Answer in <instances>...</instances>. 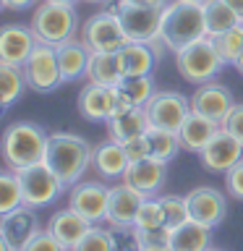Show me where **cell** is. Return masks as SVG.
Returning a JSON list of instances; mask_svg holds the SVG:
<instances>
[{"mask_svg": "<svg viewBox=\"0 0 243 251\" xmlns=\"http://www.w3.org/2000/svg\"><path fill=\"white\" fill-rule=\"evenodd\" d=\"M222 128L219 123L209 121V118H204L199 113H188V118L183 121V126L178 128V136H180V144H183L186 152H196L201 154V149L212 141V136Z\"/></svg>", "mask_w": 243, "mask_h": 251, "instance_id": "cell-26", "label": "cell"}, {"mask_svg": "<svg viewBox=\"0 0 243 251\" xmlns=\"http://www.w3.org/2000/svg\"><path fill=\"white\" fill-rule=\"evenodd\" d=\"M47 141H50V133L42 126L13 123L3 133V160L13 170L29 168V165H39V162H45Z\"/></svg>", "mask_w": 243, "mask_h": 251, "instance_id": "cell-3", "label": "cell"}, {"mask_svg": "<svg viewBox=\"0 0 243 251\" xmlns=\"http://www.w3.org/2000/svg\"><path fill=\"white\" fill-rule=\"evenodd\" d=\"M136 227L139 230H157V227H165V215H162V204L160 196H149L141 204L139 215H136Z\"/></svg>", "mask_w": 243, "mask_h": 251, "instance_id": "cell-36", "label": "cell"}, {"mask_svg": "<svg viewBox=\"0 0 243 251\" xmlns=\"http://www.w3.org/2000/svg\"><path fill=\"white\" fill-rule=\"evenodd\" d=\"M29 26L37 34L39 42H47V45L58 47L63 42H68V39H73L76 29H78L76 5L42 0V3L34 8V16H31Z\"/></svg>", "mask_w": 243, "mask_h": 251, "instance_id": "cell-4", "label": "cell"}, {"mask_svg": "<svg viewBox=\"0 0 243 251\" xmlns=\"http://www.w3.org/2000/svg\"><path fill=\"white\" fill-rule=\"evenodd\" d=\"M212 243V227L201 225L196 220H188L178 230L170 233V246L172 251H209Z\"/></svg>", "mask_w": 243, "mask_h": 251, "instance_id": "cell-27", "label": "cell"}, {"mask_svg": "<svg viewBox=\"0 0 243 251\" xmlns=\"http://www.w3.org/2000/svg\"><path fill=\"white\" fill-rule=\"evenodd\" d=\"M24 74H26L29 89H34L39 94L55 92L60 84H66L60 74V63H58V47L47 42H39L34 47V52L24 63Z\"/></svg>", "mask_w": 243, "mask_h": 251, "instance_id": "cell-9", "label": "cell"}, {"mask_svg": "<svg viewBox=\"0 0 243 251\" xmlns=\"http://www.w3.org/2000/svg\"><path fill=\"white\" fill-rule=\"evenodd\" d=\"M144 251H172L170 243H146Z\"/></svg>", "mask_w": 243, "mask_h": 251, "instance_id": "cell-43", "label": "cell"}, {"mask_svg": "<svg viewBox=\"0 0 243 251\" xmlns=\"http://www.w3.org/2000/svg\"><path fill=\"white\" fill-rule=\"evenodd\" d=\"M115 11L121 16L131 42H154L162 34V13L160 5H136L128 0H118Z\"/></svg>", "mask_w": 243, "mask_h": 251, "instance_id": "cell-8", "label": "cell"}, {"mask_svg": "<svg viewBox=\"0 0 243 251\" xmlns=\"http://www.w3.org/2000/svg\"><path fill=\"white\" fill-rule=\"evenodd\" d=\"M222 128L230 131L238 141H243V105H235L230 110V115L222 121Z\"/></svg>", "mask_w": 243, "mask_h": 251, "instance_id": "cell-41", "label": "cell"}, {"mask_svg": "<svg viewBox=\"0 0 243 251\" xmlns=\"http://www.w3.org/2000/svg\"><path fill=\"white\" fill-rule=\"evenodd\" d=\"M16 173H19L26 207H34V209L50 207V204L58 201L60 196H63V191H66L63 180L55 176V173L47 168L45 162L29 165V168H21V170H16Z\"/></svg>", "mask_w": 243, "mask_h": 251, "instance_id": "cell-7", "label": "cell"}, {"mask_svg": "<svg viewBox=\"0 0 243 251\" xmlns=\"http://www.w3.org/2000/svg\"><path fill=\"white\" fill-rule=\"evenodd\" d=\"M146 115L152 128L175 131L183 126V121L191 113V100L183 97L180 92H154V97L146 102Z\"/></svg>", "mask_w": 243, "mask_h": 251, "instance_id": "cell-10", "label": "cell"}, {"mask_svg": "<svg viewBox=\"0 0 243 251\" xmlns=\"http://www.w3.org/2000/svg\"><path fill=\"white\" fill-rule=\"evenodd\" d=\"M188 209H191V220L209 227H217L219 223H225L227 217V199L222 191L212 186H199L194 191H188Z\"/></svg>", "mask_w": 243, "mask_h": 251, "instance_id": "cell-16", "label": "cell"}, {"mask_svg": "<svg viewBox=\"0 0 243 251\" xmlns=\"http://www.w3.org/2000/svg\"><path fill=\"white\" fill-rule=\"evenodd\" d=\"M207 37V19H204V3L191 0H172L165 5L162 13V34L160 39L172 52L183 50L186 45L199 42Z\"/></svg>", "mask_w": 243, "mask_h": 251, "instance_id": "cell-2", "label": "cell"}, {"mask_svg": "<svg viewBox=\"0 0 243 251\" xmlns=\"http://www.w3.org/2000/svg\"><path fill=\"white\" fill-rule=\"evenodd\" d=\"M209 251H219V249H209Z\"/></svg>", "mask_w": 243, "mask_h": 251, "instance_id": "cell-50", "label": "cell"}, {"mask_svg": "<svg viewBox=\"0 0 243 251\" xmlns=\"http://www.w3.org/2000/svg\"><path fill=\"white\" fill-rule=\"evenodd\" d=\"M175 66H178V74L183 76L188 84L201 86V84L212 81L227 63L222 60V55L217 52L215 39L207 34V37H201L199 42L186 45L183 50H178L175 52Z\"/></svg>", "mask_w": 243, "mask_h": 251, "instance_id": "cell-5", "label": "cell"}, {"mask_svg": "<svg viewBox=\"0 0 243 251\" xmlns=\"http://www.w3.org/2000/svg\"><path fill=\"white\" fill-rule=\"evenodd\" d=\"M92 225H94V223H89V220H86L84 215H78L73 207H68V209L55 212V215L50 217V223H47V230H50L68 251H73L76 243L84 238L86 230H89Z\"/></svg>", "mask_w": 243, "mask_h": 251, "instance_id": "cell-21", "label": "cell"}, {"mask_svg": "<svg viewBox=\"0 0 243 251\" xmlns=\"http://www.w3.org/2000/svg\"><path fill=\"white\" fill-rule=\"evenodd\" d=\"M225 188L230 191V196L243 201V160L235 162L233 168L225 173Z\"/></svg>", "mask_w": 243, "mask_h": 251, "instance_id": "cell-39", "label": "cell"}, {"mask_svg": "<svg viewBox=\"0 0 243 251\" xmlns=\"http://www.w3.org/2000/svg\"><path fill=\"white\" fill-rule=\"evenodd\" d=\"M92 165L102 178H123V173L131 165V160H128L125 147L121 144V141L107 136V141H99V144L94 147Z\"/></svg>", "mask_w": 243, "mask_h": 251, "instance_id": "cell-24", "label": "cell"}, {"mask_svg": "<svg viewBox=\"0 0 243 251\" xmlns=\"http://www.w3.org/2000/svg\"><path fill=\"white\" fill-rule=\"evenodd\" d=\"M191 3H207V0H191Z\"/></svg>", "mask_w": 243, "mask_h": 251, "instance_id": "cell-49", "label": "cell"}, {"mask_svg": "<svg viewBox=\"0 0 243 251\" xmlns=\"http://www.w3.org/2000/svg\"><path fill=\"white\" fill-rule=\"evenodd\" d=\"M68 207H73L78 215H84L89 223L99 225L102 220H107V207H110V188L102 183H81L71 186L68 194Z\"/></svg>", "mask_w": 243, "mask_h": 251, "instance_id": "cell-12", "label": "cell"}, {"mask_svg": "<svg viewBox=\"0 0 243 251\" xmlns=\"http://www.w3.org/2000/svg\"><path fill=\"white\" fill-rule=\"evenodd\" d=\"M105 128H107L110 139L125 144V141H131L136 136H144V133L152 128V123H149V115H146L144 107H133V110H125V113H115L105 123Z\"/></svg>", "mask_w": 243, "mask_h": 251, "instance_id": "cell-25", "label": "cell"}, {"mask_svg": "<svg viewBox=\"0 0 243 251\" xmlns=\"http://www.w3.org/2000/svg\"><path fill=\"white\" fill-rule=\"evenodd\" d=\"M84 42L92 52H121L131 42L118 11H99L84 24Z\"/></svg>", "mask_w": 243, "mask_h": 251, "instance_id": "cell-6", "label": "cell"}, {"mask_svg": "<svg viewBox=\"0 0 243 251\" xmlns=\"http://www.w3.org/2000/svg\"><path fill=\"white\" fill-rule=\"evenodd\" d=\"M92 157L94 149L86 144V139L76 136V133H50L45 165L63 180L66 188L81 180L86 168L92 165Z\"/></svg>", "mask_w": 243, "mask_h": 251, "instance_id": "cell-1", "label": "cell"}, {"mask_svg": "<svg viewBox=\"0 0 243 251\" xmlns=\"http://www.w3.org/2000/svg\"><path fill=\"white\" fill-rule=\"evenodd\" d=\"M225 3H227V5H230V8H233V11H235V13H238V16H241V19H243V0H225Z\"/></svg>", "mask_w": 243, "mask_h": 251, "instance_id": "cell-45", "label": "cell"}, {"mask_svg": "<svg viewBox=\"0 0 243 251\" xmlns=\"http://www.w3.org/2000/svg\"><path fill=\"white\" fill-rule=\"evenodd\" d=\"M204 19H207V34L209 37H217V34H222V31L243 24V19L225 3V0H207V3H204Z\"/></svg>", "mask_w": 243, "mask_h": 251, "instance_id": "cell-29", "label": "cell"}, {"mask_svg": "<svg viewBox=\"0 0 243 251\" xmlns=\"http://www.w3.org/2000/svg\"><path fill=\"white\" fill-rule=\"evenodd\" d=\"M165 180H168V162H160L154 157L131 162L123 173V183L136 188L146 199L149 196H160V191L165 188Z\"/></svg>", "mask_w": 243, "mask_h": 251, "instance_id": "cell-15", "label": "cell"}, {"mask_svg": "<svg viewBox=\"0 0 243 251\" xmlns=\"http://www.w3.org/2000/svg\"><path fill=\"white\" fill-rule=\"evenodd\" d=\"M165 50L168 47H165L162 39H154V42H128L118 52L123 76H152L157 60L162 58Z\"/></svg>", "mask_w": 243, "mask_h": 251, "instance_id": "cell-17", "label": "cell"}, {"mask_svg": "<svg viewBox=\"0 0 243 251\" xmlns=\"http://www.w3.org/2000/svg\"><path fill=\"white\" fill-rule=\"evenodd\" d=\"M78 113L92 123H107L115 113V86L89 81L78 92Z\"/></svg>", "mask_w": 243, "mask_h": 251, "instance_id": "cell-19", "label": "cell"}, {"mask_svg": "<svg viewBox=\"0 0 243 251\" xmlns=\"http://www.w3.org/2000/svg\"><path fill=\"white\" fill-rule=\"evenodd\" d=\"M21 251H68V249L63 246V243H60V241L55 238V235L45 227V230H39V233H37L34 238H31Z\"/></svg>", "mask_w": 243, "mask_h": 251, "instance_id": "cell-38", "label": "cell"}, {"mask_svg": "<svg viewBox=\"0 0 243 251\" xmlns=\"http://www.w3.org/2000/svg\"><path fill=\"white\" fill-rule=\"evenodd\" d=\"M235 107L233 102V94L225 84H215V81H207L201 86H196V92L191 94V110L199 113L209 121H215L222 126V121L230 115V110Z\"/></svg>", "mask_w": 243, "mask_h": 251, "instance_id": "cell-13", "label": "cell"}, {"mask_svg": "<svg viewBox=\"0 0 243 251\" xmlns=\"http://www.w3.org/2000/svg\"><path fill=\"white\" fill-rule=\"evenodd\" d=\"M212 39H215V47H217V52L222 55V60L227 66H235L238 58L243 55V24H238V26L227 29V31H222V34H217Z\"/></svg>", "mask_w": 243, "mask_h": 251, "instance_id": "cell-34", "label": "cell"}, {"mask_svg": "<svg viewBox=\"0 0 243 251\" xmlns=\"http://www.w3.org/2000/svg\"><path fill=\"white\" fill-rule=\"evenodd\" d=\"M24 188L19 180V173L13 168H8L0 173V215H8V212L24 207Z\"/></svg>", "mask_w": 243, "mask_h": 251, "instance_id": "cell-32", "label": "cell"}, {"mask_svg": "<svg viewBox=\"0 0 243 251\" xmlns=\"http://www.w3.org/2000/svg\"><path fill=\"white\" fill-rule=\"evenodd\" d=\"M84 3H113V0H84Z\"/></svg>", "mask_w": 243, "mask_h": 251, "instance_id": "cell-48", "label": "cell"}, {"mask_svg": "<svg viewBox=\"0 0 243 251\" xmlns=\"http://www.w3.org/2000/svg\"><path fill=\"white\" fill-rule=\"evenodd\" d=\"M26 74L21 66H11V63H0V100H3V110H8L16 100L26 89Z\"/></svg>", "mask_w": 243, "mask_h": 251, "instance_id": "cell-30", "label": "cell"}, {"mask_svg": "<svg viewBox=\"0 0 243 251\" xmlns=\"http://www.w3.org/2000/svg\"><path fill=\"white\" fill-rule=\"evenodd\" d=\"M128 3H136V5H160V8H165V5H168V0H128Z\"/></svg>", "mask_w": 243, "mask_h": 251, "instance_id": "cell-44", "label": "cell"}, {"mask_svg": "<svg viewBox=\"0 0 243 251\" xmlns=\"http://www.w3.org/2000/svg\"><path fill=\"white\" fill-rule=\"evenodd\" d=\"M123 147H125V154H128V160H131V162L152 157V149H149V139H146V133H144V136H136V139L125 141Z\"/></svg>", "mask_w": 243, "mask_h": 251, "instance_id": "cell-40", "label": "cell"}, {"mask_svg": "<svg viewBox=\"0 0 243 251\" xmlns=\"http://www.w3.org/2000/svg\"><path fill=\"white\" fill-rule=\"evenodd\" d=\"M235 68H238V74L243 76V55H241V58H238V63H235Z\"/></svg>", "mask_w": 243, "mask_h": 251, "instance_id": "cell-46", "label": "cell"}, {"mask_svg": "<svg viewBox=\"0 0 243 251\" xmlns=\"http://www.w3.org/2000/svg\"><path fill=\"white\" fill-rule=\"evenodd\" d=\"M123 78L125 76H123L121 60H118V52H92L86 81L102 84V86H118Z\"/></svg>", "mask_w": 243, "mask_h": 251, "instance_id": "cell-28", "label": "cell"}, {"mask_svg": "<svg viewBox=\"0 0 243 251\" xmlns=\"http://www.w3.org/2000/svg\"><path fill=\"white\" fill-rule=\"evenodd\" d=\"M34 3H39V0H3V8H8V11H26Z\"/></svg>", "mask_w": 243, "mask_h": 251, "instance_id": "cell-42", "label": "cell"}, {"mask_svg": "<svg viewBox=\"0 0 243 251\" xmlns=\"http://www.w3.org/2000/svg\"><path fill=\"white\" fill-rule=\"evenodd\" d=\"M146 139H149V149H152V157L160 162H170L175 160L178 152L183 149L180 144V136L175 131H165V128H149L146 131Z\"/></svg>", "mask_w": 243, "mask_h": 251, "instance_id": "cell-31", "label": "cell"}, {"mask_svg": "<svg viewBox=\"0 0 243 251\" xmlns=\"http://www.w3.org/2000/svg\"><path fill=\"white\" fill-rule=\"evenodd\" d=\"M92 60V50L84 39H68V42L58 45V63H60V74L63 81H78L86 76Z\"/></svg>", "mask_w": 243, "mask_h": 251, "instance_id": "cell-23", "label": "cell"}, {"mask_svg": "<svg viewBox=\"0 0 243 251\" xmlns=\"http://www.w3.org/2000/svg\"><path fill=\"white\" fill-rule=\"evenodd\" d=\"M199 157L209 173H227L235 162L243 160V141H238L230 131L219 128Z\"/></svg>", "mask_w": 243, "mask_h": 251, "instance_id": "cell-14", "label": "cell"}, {"mask_svg": "<svg viewBox=\"0 0 243 251\" xmlns=\"http://www.w3.org/2000/svg\"><path fill=\"white\" fill-rule=\"evenodd\" d=\"M113 251H144V233L136 225H107Z\"/></svg>", "mask_w": 243, "mask_h": 251, "instance_id": "cell-35", "label": "cell"}, {"mask_svg": "<svg viewBox=\"0 0 243 251\" xmlns=\"http://www.w3.org/2000/svg\"><path fill=\"white\" fill-rule=\"evenodd\" d=\"M39 45L37 34L31 26H21V24H5L0 31V63H11V66H21L29 60Z\"/></svg>", "mask_w": 243, "mask_h": 251, "instance_id": "cell-18", "label": "cell"}, {"mask_svg": "<svg viewBox=\"0 0 243 251\" xmlns=\"http://www.w3.org/2000/svg\"><path fill=\"white\" fill-rule=\"evenodd\" d=\"M50 3H68V5H73V3H78V0H50Z\"/></svg>", "mask_w": 243, "mask_h": 251, "instance_id": "cell-47", "label": "cell"}, {"mask_svg": "<svg viewBox=\"0 0 243 251\" xmlns=\"http://www.w3.org/2000/svg\"><path fill=\"white\" fill-rule=\"evenodd\" d=\"M39 230H42V223H39L34 207L24 204L8 215H0V241L11 251H21Z\"/></svg>", "mask_w": 243, "mask_h": 251, "instance_id": "cell-11", "label": "cell"}, {"mask_svg": "<svg viewBox=\"0 0 243 251\" xmlns=\"http://www.w3.org/2000/svg\"><path fill=\"white\" fill-rule=\"evenodd\" d=\"M146 196L131 186H113L110 188V207H107V225H136V215Z\"/></svg>", "mask_w": 243, "mask_h": 251, "instance_id": "cell-20", "label": "cell"}, {"mask_svg": "<svg viewBox=\"0 0 243 251\" xmlns=\"http://www.w3.org/2000/svg\"><path fill=\"white\" fill-rule=\"evenodd\" d=\"M152 76H125L115 86V113H125L133 107H146V102L154 97ZM113 113V115H115Z\"/></svg>", "mask_w": 243, "mask_h": 251, "instance_id": "cell-22", "label": "cell"}, {"mask_svg": "<svg viewBox=\"0 0 243 251\" xmlns=\"http://www.w3.org/2000/svg\"><path fill=\"white\" fill-rule=\"evenodd\" d=\"M160 204H162V215H165V227L172 233L180 225H186L191 220V209H188V199L186 196H175V194H160Z\"/></svg>", "mask_w": 243, "mask_h": 251, "instance_id": "cell-33", "label": "cell"}, {"mask_svg": "<svg viewBox=\"0 0 243 251\" xmlns=\"http://www.w3.org/2000/svg\"><path fill=\"white\" fill-rule=\"evenodd\" d=\"M73 251H113V238H110V230L107 227H99V225H92L86 235L76 243Z\"/></svg>", "mask_w": 243, "mask_h": 251, "instance_id": "cell-37", "label": "cell"}]
</instances>
